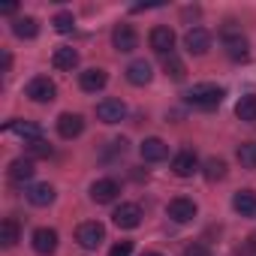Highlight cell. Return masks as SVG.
I'll return each instance as SVG.
<instances>
[{
	"instance_id": "ba28073f",
	"label": "cell",
	"mask_w": 256,
	"mask_h": 256,
	"mask_svg": "<svg viewBox=\"0 0 256 256\" xmlns=\"http://www.w3.org/2000/svg\"><path fill=\"white\" fill-rule=\"evenodd\" d=\"M118 193H120V187H118L114 178H100V181H94V187H90V199H94L96 205H108V202H114Z\"/></svg>"
},
{
	"instance_id": "7402d4cb",
	"label": "cell",
	"mask_w": 256,
	"mask_h": 256,
	"mask_svg": "<svg viewBox=\"0 0 256 256\" xmlns=\"http://www.w3.org/2000/svg\"><path fill=\"white\" fill-rule=\"evenodd\" d=\"M232 208H235L241 217H253V214H256V193H253V190H238L235 199H232Z\"/></svg>"
},
{
	"instance_id": "7c38bea8",
	"label": "cell",
	"mask_w": 256,
	"mask_h": 256,
	"mask_svg": "<svg viewBox=\"0 0 256 256\" xmlns=\"http://www.w3.org/2000/svg\"><path fill=\"white\" fill-rule=\"evenodd\" d=\"M82 130H84V118L82 114L64 112L58 118V133H60V139H76V136H82Z\"/></svg>"
},
{
	"instance_id": "4fadbf2b",
	"label": "cell",
	"mask_w": 256,
	"mask_h": 256,
	"mask_svg": "<svg viewBox=\"0 0 256 256\" xmlns=\"http://www.w3.org/2000/svg\"><path fill=\"white\" fill-rule=\"evenodd\" d=\"M30 241H34V250H36L40 256H48V253H54V250H58V232H54V229H48V226L36 229Z\"/></svg>"
},
{
	"instance_id": "ffe728a7",
	"label": "cell",
	"mask_w": 256,
	"mask_h": 256,
	"mask_svg": "<svg viewBox=\"0 0 256 256\" xmlns=\"http://www.w3.org/2000/svg\"><path fill=\"white\" fill-rule=\"evenodd\" d=\"M28 202L36 205V208L52 205L54 202V187L52 184H34V187H28Z\"/></svg>"
},
{
	"instance_id": "9a60e30c",
	"label": "cell",
	"mask_w": 256,
	"mask_h": 256,
	"mask_svg": "<svg viewBox=\"0 0 256 256\" xmlns=\"http://www.w3.org/2000/svg\"><path fill=\"white\" fill-rule=\"evenodd\" d=\"M106 82H108V76H106V70H84L82 76H78V88L84 90V94H96V90H102L106 88Z\"/></svg>"
},
{
	"instance_id": "603a6c76",
	"label": "cell",
	"mask_w": 256,
	"mask_h": 256,
	"mask_svg": "<svg viewBox=\"0 0 256 256\" xmlns=\"http://www.w3.org/2000/svg\"><path fill=\"white\" fill-rule=\"evenodd\" d=\"M12 34H16L18 40H34V36L40 34V22H36L34 16H22V18L12 22Z\"/></svg>"
},
{
	"instance_id": "e575fe53",
	"label": "cell",
	"mask_w": 256,
	"mask_h": 256,
	"mask_svg": "<svg viewBox=\"0 0 256 256\" xmlns=\"http://www.w3.org/2000/svg\"><path fill=\"white\" fill-rule=\"evenodd\" d=\"M142 256H163V253H142Z\"/></svg>"
},
{
	"instance_id": "9c48e42d",
	"label": "cell",
	"mask_w": 256,
	"mask_h": 256,
	"mask_svg": "<svg viewBox=\"0 0 256 256\" xmlns=\"http://www.w3.org/2000/svg\"><path fill=\"white\" fill-rule=\"evenodd\" d=\"M166 214H169V220H175V223H190V220L196 217V202L187 199V196H178V199L169 202Z\"/></svg>"
},
{
	"instance_id": "484cf974",
	"label": "cell",
	"mask_w": 256,
	"mask_h": 256,
	"mask_svg": "<svg viewBox=\"0 0 256 256\" xmlns=\"http://www.w3.org/2000/svg\"><path fill=\"white\" fill-rule=\"evenodd\" d=\"M163 72H166L172 82H184V76H187V66H184V60H181V58L169 54V58L163 60Z\"/></svg>"
},
{
	"instance_id": "f1b7e54d",
	"label": "cell",
	"mask_w": 256,
	"mask_h": 256,
	"mask_svg": "<svg viewBox=\"0 0 256 256\" xmlns=\"http://www.w3.org/2000/svg\"><path fill=\"white\" fill-rule=\"evenodd\" d=\"M52 24H54V30H58V34H72V28H76V18H72V12H58Z\"/></svg>"
},
{
	"instance_id": "f546056e",
	"label": "cell",
	"mask_w": 256,
	"mask_h": 256,
	"mask_svg": "<svg viewBox=\"0 0 256 256\" xmlns=\"http://www.w3.org/2000/svg\"><path fill=\"white\" fill-rule=\"evenodd\" d=\"M28 145V157H52V145L46 139H34V142H24Z\"/></svg>"
},
{
	"instance_id": "3957f363",
	"label": "cell",
	"mask_w": 256,
	"mask_h": 256,
	"mask_svg": "<svg viewBox=\"0 0 256 256\" xmlns=\"http://www.w3.org/2000/svg\"><path fill=\"white\" fill-rule=\"evenodd\" d=\"M76 241H78V247H84V250H96V247L106 241V226L96 223V220H88V223H82V226L76 229Z\"/></svg>"
},
{
	"instance_id": "7a4b0ae2",
	"label": "cell",
	"mask_w": 256,
	"mask_h": 256,
	"mask_svg": "<svg viewBox=\"0 0 256 256\" xmlns=\"http://www.w3.org/2000/svg\"><path fill=\"white\" fill-rule=\"evenodd\" d=\"M220 36H223V46H226V54H229L232 60H247V58H250V48H247V40L241 36V30L235 28V22H226V24H223V30H220Z\"/></svg>"
},
{
	"instance_id": "4316f807",
	"label": "cell",
	"mask_w": 256,
	"mask_h": 256,
	"mask_svg": "<svg viewBox=\"0 0 256 256\" xmlns=\"http://www.w3.org/2000/svg\"><path fill=\"white\" fill-rule=\"evenodd\" d=\"M235 157H238V163H241L244 169H256V142H244V145H238Z\"/></svg>"
},
{
	"instance_id": "6da1fadb",
	"label": "cell",
	"mask_w": 256,
	"mask_h": 256,
	"mask_svg": "<svg viewBox=\"0 0 256 256\" xmlns=\"http://www.w3.org/2000/svg\"><path fill=\"white\" fill-rule=\"evenodd\" d=\"M223 96H226V90L217 88V84H193V88L184 94V102L193 106V108L208 112V108H217V106L223 102Z\"/></svg>"
},
{
	"instance_id": "44dd1931",
	"label": "cell",
	"mask_w": 256,
	"mask_h": 256,
	"mask_svg": "<svg viewBox=\"0 0 256 256\" xmlns=\"http://www.w3.org/2000/svg\"><path fill=\"white\" fill-rule=\"evenodd\" d=\"M6 133H16V136H22L24 142L42 139V130H40L36 124H30V120H10V124H6Z\"/></svg>"
},
{
	"instance_id": "d6986e66",
	"label": "cell",
	"mask_w": 256,
	"mask_h": 256,
	"mask_svg": "<svg viewBox=\"0 0 256 256\" xmlns=\"http://www.w3.org/2000/svg\"><path fill=\"white\" fill-rule=\"evenodd\" d=\"M151 64L148 60H133L130 66H126V82L130 84H136V88H142V84H148L151 82Z\"/></svg>"
},
{
	"instance_id": "4dcf8cb0",
	"label": "cell",
	"mask_w": 256,
	"mask_h": 256,
	"mask_svg": "<svg viewBox=\"0 0 256 256\" xmlns=\"http://www.w3.org/2000/svg\"><path fill=\"white\" fill-rule=\"evenodd\" d=\"M130 253H133V241H118L108 250V256H130Z\"/></svg>"
},
{
	"instance_id": "83f0119b",
	"label": "cell",
	"mask_w": 256,
	"mask_h": 256,
	"mask_svg": "<svg viewBox=\"0 0 256 256\" xmlns=\"http://www.w3.org/2000/svg\"><path fill=\"white\" fill-rule=\"evenodd\" d=\"M202 172H205V178H208V181H220V178H226V163H223V160H217V157H211V160L205 163V169H202Z\"/></svg>"
},
{
	"instance_id": "30bf717a",
	"label": "cell",
	"mask_w": 256,
	"mask_h": 256,
	"mask_svg": "<svg viewBox=\"0 0 256 256\" xmlns=\"http://www.w3.org/2000/svg\"><path fill=\"white\" fill-rule=\"evenodd\" d=\"M112 42L118 52H133V48H139V34L133 24H118L112 30Z\"/></svg>"
},
{
	"instance_id": "d4e9b609",
	"label": "cell",
	"mask_w": 256,
	"mask_h": 256,
	"mask_svg": "<svg viewBox=\"0 0 256 256\" xmlns=\"http://www.w3.org/2000/svg\"><path fill=\"white\" fill-rule=\"evenodd\" d=\"M18 235H22V229H18V223L12 217H6L4 223H0V244H4V247H16Z\"/></svg>"
},
{
	"instance_id": "e0dca14e",
	"label": "cell",
	"mask_w": 256,
	"mask_h": 256,
	"mask_svg": "<svg viewBox=\"0 0 256 256\" xmlns=\"http://www.w3.org/2000/svg\"><path fill=\"white\" fill-rule=\"evenodd\" d=\"M196 169H199V160H196L193 151H178V154L172 157V172H175L178 178H190Z\"/></svg>"
},
{
	"instance_id": "52a82bcc",
	"label": "cell",
	"mask_w": 256,
	"mask_h": 256,
	"mask_svg": "<svg viewBox=\"0 0 256 256\" xmlns=\"http://www.w3.org/2000/svg\"><path fill=\"white\" fill-rule=\"evenodd\" d=\"M96 118H100L102 124H120V120L126 118V106H124V100H114V96L102 100V102L96 106Z\"/></svg>"
},
{
	"instance_id": "277c9868",
	"label": "cell",
	"mask_w": 256,
	"mask_h": 256,
	"mask_svg": "<svg viewBox=\"0 0 256 256\" xmlns=\"http://www.w3.org/2000/svg\"><path fill=\"white\" fill-rule=\"evenodd\" d=\"M112 220H114L118 229H136V226L142 223V208H139L136 202H120V205L114 208Z\"/></svg>"
},
{
	"instance_id": "2e32d148",
	"label": "cell",
	"mask_w": 256,
	"mask_h": 256,
	"mask_svg": "<svg viewBox=\"0 0 256 256\" xmlns=\"http://www.w3.org/2000/svg\"><path fill=\"white\" fill-rule=\"evenodd\" d=\"M139 151H142V160H148V163H160V160H166V157H169V145H166L163 139H157V136L145 139Z\"/></svg>"
},
{
	"instance_id": "ac0fdd59",
	"label": "cell",
	"mask_w": 256,
	"mask_h": 256,
	"mask_svg": "<svg viewBox=\"0 0 256 256\" xmlns=\"http://www.w3.org/2000/svg\"><path fill=\"white\" fill-rule=\"evenodd\" d=\"M34 172H36V166H34L30 157H22V160H12V163H10V181H12V184H24V181H30Z\"/></svg>"
},
{
	"instance_id": "8fae6325",
	"label": "cell",
	"mask_w": 256,
	"mask_h": 256,
	"mask_svg": "<svg viewBox=\"0 0 256 256\" xmlns=\"http://www.w3.org/2000/svg\"><path fill=\"white\" fill-rule=\"evenodd\" d=\"M184 48H187L190 54H205V52L211 48V34H208L205 28H190V30L184 34Z\"/></svg>"
},
{
	"instance_id": "cb8c5ba5",
	"label": "cell",
	"mask_w": 256,
	"mask_h": 256,
	"mask_svg": "<svg viewBox=\"0 0 256 256\" xmlns=\"http://www.w3.org/2000/svg\"><path fill=\"white\" fill-rule=\"evenodd\" d=\"M235 114H238V120L253 124V120H256V94H244V96L235 102Z\"/></svg>"
},
{
	"instance_id": "5bb4252c",
	"label": "cell",
	"mask_w": 256,
	"mask_h": 256,
	"mask_svg": "<svg viewBox=\"0 0 256 256\" xmlns=\"http://www.w3.org/2000/svg\"><path fill=\"white\" fill-rule=\"evenodd\" d=\"M52 66H54V70H60V72H72V70L78 66V52H76V48H70V46L54 48V54H52Z\"/></svg>"
},
{
	"instance_id": "8992f818",
	"label": "cell",
	"mask_w": 256,
	"mask_h": 256,
	"mask_svg": "<svg viewBox=\"0 0 256 256\" xmlns=\"http://www.w3.org/2000/svg\"><path fill=\"white\" fill-rule=\"evenodd\" d=\"M148 42H151V48L157 52V54H172V48H175V30L172 28H166V24H157L154 30H151V36H148Z\"/></svg>"
},
{
	"instance_id": "1f68e13d",
	"label": "cell",
	"mask_w": 256,
	"mask_h": 256,
	"mask_svg": "<svg viewBox=\"0 0 256 256\" xmlns=\"http://www.w3.org/2000/svg\"><path fill=\"white\" fill-rule=\"evenodd\" d=\"M184 256H211V250H208L205 244H199V241H196V244H190V247L184 250Z\"/></svg>"
},
{
	"instance_id": "d6a6232c",
	"label": "cell",
	"mask_w": 256,
	"mask_h": 256,
	"mask_svg": "<svg viewBox=\"0 0 256 256\" xmlns=\"http://www.w3.org/2000/svg\"><path fill=\"white\" fill-rule=\"evenodd\" d=\"M0 12H4V16H12V12H16V4H6V6H0Z\"/></svg>"
},
{
	"instance_id": "836d02e7",
	"label": "cell",
	"mask_w": 256,
	"mask_h": 256,
	"mask_svg": "<svg viewBox=\"0 0 256 256\" xmlns=\"http://www.w3.org/2000/svg\"><path fill=\"white\" fill-rule=\"evenodd\" d=\"M10 64H12V58H10V54L4 52V72H10Z\"/></svg>"
},
{
	"instance_id": "5b68a950",
	"label": "cell",
	"mask_w": 256,
	"mask_h": 256,
	"mask_svg": "<svg viewBox=\"0 0 256 256\" xmlns=\"http://www.w3.org/2000/svg\"><path fill=\"white\" fill-rule=\"evenodd\" d=\"M28 96L34 102H52L58 96V88H54V82L48 76H36V78L28 82Z\"/></svg>"
}]
</instances>
